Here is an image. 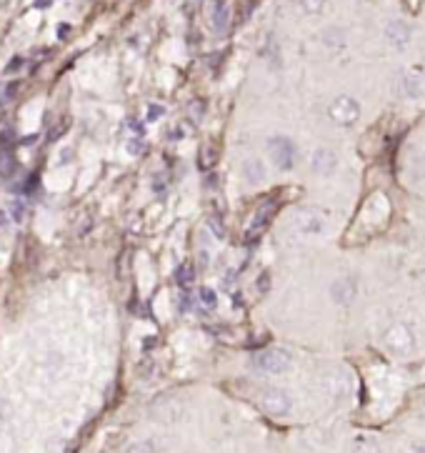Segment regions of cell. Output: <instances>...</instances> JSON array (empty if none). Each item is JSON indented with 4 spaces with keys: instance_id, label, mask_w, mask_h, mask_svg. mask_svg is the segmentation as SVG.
Wrapping results in <instances>:
<instances>
[{
    "instance_id": "cell-1",
    "label": "cell",
    "mask_w": 425,
    "mask_h": 453,
    "mask_svg": "<svg viewBox=\"0 0 425 453\" xmlns=\"http://www.w3.org/2000/svg\"><path fill=\"white\" fill-rule=\"evenodd\" d=\"M293 363V355L288 348H265L263 353H258L255 358V366L261 368L263 374H270V376H278V374H286L288 368Z\"/></svg>"
},
{
    "instance_id": "cell-2",
    "label": "cell",
    "mask_w": 425,
    "mask_h": 453,
    "mask_svg": "<svg viewBox=\"0 0 425 453\" xmlns=\"http://www.w3.org/2000/svg\"><path fill=\"white\" fill-rule=\"evenodd\" d=\"M258 406H261L265 413H270V416H288L293 408V401L283 388L268 386L258 393Z\"/></svg>"
},
{
    "instance_id": "cell-3",
    "label": "cell",
    "mask_w": 425,
    "mask_h": 453,
    "mask_svg": "<svg viewBox=\"0 0 425 453\" xmlns=\"http://www.w3.org/2000/svg\"><path fill=\"white\" fill-rule=\"evenodd\" d=\"M382 341H385V346H388L390 351L403 353V351H408L415 343V336H413V331H410V325L393 323L388 331L382 333Z\"/></svg>"
},
{
    "instance_id": "cell-4",
    "label": "cell",
    "mask_w": 425,
    "mask_h": 453,
    "mask_svg": "<svg viewBox=\"0 0 425 453\" xmlns=\"http://www.w3.org/2000/svg\"><path fill=\"white\" fill-rule=\"evenodd\" d=\"M268 151H270V158H273V163L280 171H291L293 163H295V148H293V143L288 138H273Z\"/></svg>"
},
{
    "instance_id": "cell-5",
    "label": "cell",
    "mask_w": 425,
    "mask_h": 453,
    "mask_svg": "<svg viewBox=\"0 0 425 453\" xmlns=\"http://www.w3.org/2000/svg\"><path fill=\"white\" fill-rule=\"evenodd\" d=\"M330 116H333V121L340 123V125H353V123L360 118V108L353 98H338L330 105Z\"/></svg>"
},
{
    "instance_id": "cell-6",
    "label": "cell",
    "mask_w": 425,
    "mask_h": 453,
    "mask_svg": "<svg viewBox=\"0 0 425 453\" xmlns=\"http://www.w3.org/2000/svg\"><path fill=\"white\" fill-rule=\"evenodd\" d=\"M273 213H275L273 203H265V206H261V208H258V213L253 215V221H250V228H248V233H245V238H248V240L258 238V236H261V233L268 228V223H270Z\"/></svg>"
},
{
    "instance_id": "cell-7",
    "label": "cell",
    "mask_w": 425,
    "mask_h": 453,
    "mask_svg": "<svg viewBox=\"0 0 425 453\" xmlns=\"http://www.w3.org/2000/svg\"><path fill=\"white\" fill-rule=\"evenodd\" d=\"M310 166H313V171L316 173H320V176H328V173H333L335 166H338V155H335L330 148H320V151L313 153Z\"/></svg>"
},
{
    "instance_id": "cell-8",
    "label": "cell",
    "mask_w": 425,
    "mask_h": 453,
    "mask_svg": "<svg viewBox=\"0 0 425 453\" xmlns=\"http://www.w3.org/2000/svg\"><path fill=\"white\" fill-rule=\"evenodd\" d=\"M298 223H300V231L303 233H323L325 231V215H320L318 210L305 208L298 213Z\"/></svg>"
},
{
    "instance_id": "cell-9",
    "label": "cell",
    "mask_w": 425,
    "mask_h": 453,
    "mask_svg": "<svg viewBox=\"0 0 425 453\" xmlns=\"http://www.w3.org/2000/svg\"><path fill=\"white\" fill-rule=\"evenodd\" d=\"M243 178L248 181L250 185H258L265 181V168H263V160L250 158L243 163Z\"/></svg>"
},
{
    "instance_id": "cell-10",
    "label": "cell",
    "mask_w": 425,
    "mask_h": 453,
    "mask_svg": "<svg viewBox=\"0 0 425 453\" xmlns=\"http://www.w3.org/2000/svg\"><path fill=\"white\" fill-rule=\"evenodd\" d=\"M353 453H380V446H378V441L371 438V436H358L353 441Z\"/></svg>"
},
{
    "instance_id": "cell-11",
    "label": "cell",
    "mask_w": 425,
    "mask_h": 453,
    "mask_svg": "<svg viewBox=\"0 0 425 453\" xmlns=\"http://www.w3.org/2000/svg\"><path fill=\"white\" fill-rule=\"evenodd\" d=\"M13 171H15V160H13V155L8 151L0 148V176H8Z\"/></svg>"
},
{
    "instance_id": "cell-12",
    "label": "cell",
    "mask_w": 425,
    "mask_h": 453,
    "mask_svg": "<svg viewBox=\"0 0 425 453\" xmlns=\"http://www.w3.org/2000/svg\"><path fill=\"white\" fill-rule=\"evenodd\" d=\"M178 281H180V286H190V281H193V268L185 266V268L178 270Z\"/></svg>"
},
{
    "instance_id": "cell-13",
    "label": "cell",
    "mask_w": 425,
    "mask_h": 453,
    "mask_svg": "<svg viewBox=\"0 0 425 453\" xmlns=\"http://www.w3.org/2000/svg\"><path fill=\"white\" fill-rule=\"evenodd\" d=\"M201 300H206L208 308H212V306H215V293H212L210 288L203 286V288H201Z\"/></svg>"
},
{
    "instance_id": "cell-14",
    "label": "cell",
    "mask_w": 425,
    "mask_h": 453,
    "mask_svg": "<svg viewBox=\"0 0 425 453\" xmlns=\"http://www.w3.org/2000/svg\"><path fill=\"white\" fill-rule=\"evenodd\" d=\"M128 453H155V448H153V443H135Z\"/></svg>"
},
{
    "instance_id": "cell-15",
    "label": "cell",
    "mask_w": 425,
    "mask_h": 453,
    "mask_svg": "<svg viewBox=\"0 0 425 453\" xmlns=\"http://www.w3.org/2000/svg\"><path fill=\"white\" fill-rule=\"evenodd\" d=\"M210 228H212V233H215V238H225V228L220 226L218 218H210Z\"/></svg>"
},
{
    "instance_id": "cell-16",
    "label": "cell",
    "mask_w": 425,
    "mask_h": 453,
    "mask_svg": "<svg viewBox=\"0 0 425 453\" xmlns=\"http://www.w3.org/2000/svg\"><path fill=\"white\" fill-rule=\"evenodd\" d=\"M10 213H13V218H15V221H23V203H13V208H10Z\"/></svg>"
},
{
    "instance_id": "cell-17",
    "label": "cell",
    "mask_w": 425,
    "mask_h": 453,
    "mask_svg": "<svg viewBox=\"0 0 425 453\" xmlns=\"http://www.w3.org/2000/svg\"><path fill=\"white\" fill-rule=\"evenodd\" d=\"M413 453H425V443H423V446H418V448H415Z\"/></svg>"
},
{
    "instance_id": "cell-18",
    "label": "cell",
    "mask_w": 425,
    "mask_h": 453,
    "mask_svg": "<svg viewBox=\"0 0 425 453\" xmlns=\"http://www.w3.org/2000/svg\"><path fill=\"white\" fill-rule=\"evenodd\" d=\"M423 421H425V406H423Z\"/></svg>"
}]
</instances>
